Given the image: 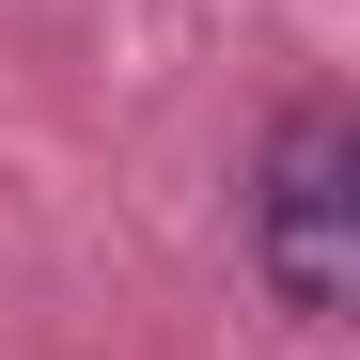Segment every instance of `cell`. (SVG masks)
Returning <instances> with one entry per match:
<instances>
[{"label": "cell", "instance_id": "obj_1", "mask_svg": "<svg viewBox=\"0 0 360 360\" xmlns=\"http://www.w3.org/2000/svg\"><path fill=\"white\" fill-rule=\"evenodd\" d=\"M251 266L282 314H345L360 297V126L314 94V110H282L266 126V172H251Z\"/></svg>", "mask_w": 360, "mask_h": 360}]
</instances>
